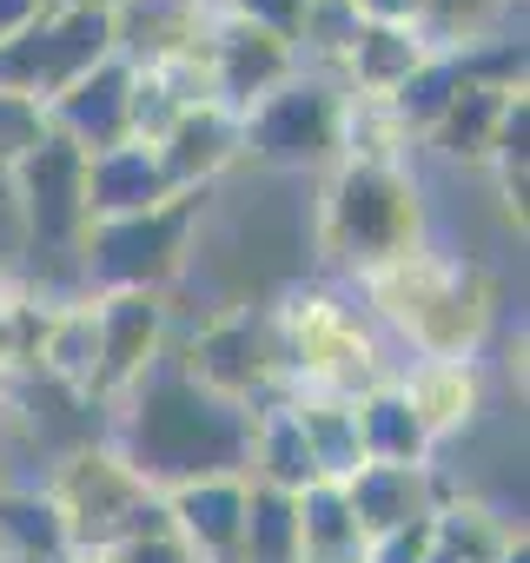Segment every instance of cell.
I'll list each match as a JSON object with an SVG mask.
<instances>
[{"label": "cell", "instance_id": "6da1fadb", "mask_svg": "<svg viewBox=\"0 0 530 563\" xmlns=\"http://www.w3.org/2000/svg\"><path fill=\"white\" fill-rule=\"evenodd\" d=\"M245 438L252 411L206 391L179 352L153 358L113 405H107V451L146 484V490H179L199 477H245Z\"/></svg>", "mask_w": 530, "mask_h": 563}, {"label": "cell", "instance_id": "7a4b0ae2", "mask_svg": "<svg viewBox=\"0 0 530 563\" xmlns=\"http://www.w3.org/2000/svg\"><path fill=\"white\" fill-rule=\"evenodd\" d=\"M365 292L372 319L391 325L418 358H451V365H477L490 325H497V292L484 265H471L464 252L444 245H411L398 258H385L378 272L352 278Z\"/></svg>", "mask_w": 530, "mask_h": 563}, {"label": "cell", "instance_id": "3957f363", "mask_svg": "<svg viewBox=\"0 0 530 563\" xmlns=\"http://www.w3.org/2000/svg\"><path fill=\"white\" fill-rule=\"evenodd\" d=\"M319 245L345 278H365L385 258L424 245V186L411 166L345 153L319 186Z\"/></svg>", "mask_w": 530, "mask_h": 563}, {"label": "cell", "instance_id": "277c9868", "mask_svg": "<svg viewBox=\"0 0 530 563\" xmlns=\"http://www.w3.org/2000/svg\"><path fill=\"white\" fill-rule=\"evenodd\" d=\"M273 345H279V385L286 391H339L358 398L391 378V358L372 339V319L345 306L332 286H292L273 306Z\"/></svg>", "mask_w": 530, "mask_h": 563}, {"label": "cell", "instance_id": "5b68a950", "mask_svg": "<svg viewBox=\"0 0 530 563\" xmlns=\"http://www.w3.org/2000/svg\"><path fill=\"white\" fill-rule=\"evenodd\" d=\"M212 192H173L146 212L126 219H93L80 239V292L87 299H113V292H173L186 265H192V239L206 219Z\"/></svg>", "mask_w": 530, "mask_h": 563}, {"label": "cell", "instance_id": "8992f818", "mask_svg": "<svg viewBox=\"0 0 530 563\" xmlns=\"http://www.w3.org/2000/svg\"><path fill=\"white\" fill-rule=\"evenodd\" d=\"M345 120H352V93L332 74L299 67L279 93H265L239 120V159L265 173H332L345 159Z\"/></svg>", "mask_w": 530, "mask_h": 563}, {"label": "cell", "instance_id": "52a82bcc", "mask_svg": "<svg viewBox=\"0 0 530 563\" xmlns=\"http://www.w3.org/2000/svg\"><path fill=\"white\" fill-rule=\"evenodd\" d=\"M47 497H54V510H60V523H67L74 563L107 556L113 543H126V537H140V530H153V523H166L159 490H146L100 438L74 444V451L54 464Z\"/></svg>", "mask_w": 530, "mask_h": 563}, {"label": "cell", "instance_id": "ba28073f", "mask_svg": "<svg viewBox=\"0 0 530 563\" xmlns=\"http://www.w3.org/2000/svg\"><path fill=\"white\" fill-rule=\"evenodd\" d=\"M173 352L206 391L245 411L279 391V345H273V312L265 306H219L192 332H173Z\"/></svg>", "mask_w": 530, "mask_h": 563}, {"label": "cell", "instance_id": "9c48e42d", "mask_svg": "<svg viewBox=\"0 0 530 563\" xmlns=\"http://www.w3.org/2000/svg\"><path fill=\"white\" fill-rule=\"evenodd\" d=\"M100 60H113V21L47 0V14L34 27H21L14 41H0V93H27V100L47 107L54 93H67Z\"/></svg>", "mask_w": 530, "mask_h": 563}, {"label": "cell", "instance_id": "30bf717a", "mask_svg": "<svg viewBox=\"0 0 530 563\" xmlns=\"http://www.w3.org/2000/svg\"><path fill=\"white\" fill-rule=\"evenodd\" d=\"M166 352H173V299H159V292L93 299V378H87V405L107 411Z\"/></svg>", "mask_w": 530, "mask_h": 563}, {"label": "cell", "instance_id": "8fae6325", "mask_svg": "<svg viewBox=\"0 0 530 563\" xmlns=\"http://www.w3.org/2000/svg\"><path fill=\"white\" fill-rule=\"evenodd\" d=\"M199 74H206V93L212 107H225L232 120H245L265 93H279L292 74H299V54L273 34H258V27H239L212 8V27L199 41Z\"/></svg>", "mask_w": 530, "mask_h": 563}, {"label": "cell", "instance_id": "7c38bea8", "mask_svg": "<svg viewBox=\"0 0 530 563\" xmlns=\"http://www.w3.org/2000/svg\"><path fill=\"white\" fill-rule=\"evenodd\" d=\"M47 126H54L67 146H80L87 159L107 153V146H126V140H133V67L113 54V60H100L93 74H80L67 93L47 100Z\"/></svg>", "mask_w": 530, "mask_h": 563}, {"label": "cell", "instance_id": "4fadbf2b", "mask_svg": "<svg viewBox=\"0 0 530 563\" xmlns=\"http://www.w3.org/2000/svg\"><path fill=\"white\" fill-rule=\"evenodd\" d=\"M212 27V0H133L113 14V54L126 67H173L192 60Z\"/></svg>", "mask_w": 530, "mask_h": 563}, {"label": "cell", "instance_id": "5bb4252c", "mask_svg": "<svg viewBox=\"0 0 530 563\" xmlns=\"http://www.w3.org/2000/svg\"><path fill=\"white\" fill-rule=\"evenodd\" d=\"M153 153H159L173 192H212L219 173L239 166V120H232L225 107L199 100V107H186V113L166 126V140H159Z\"/></svg>", "mask_w": 530, "mask_h": 563}, {"label": "cell", "instance_id": "9a60e30c", "mask_svg": "<svg viewBox=\"0 0 530 563\" xmlns=\"http://www.w3.org/2000/svg\"><path fill=\"white\" fill-rule=\"evenodd\" d=\"M245 477H199V484H179L166 490V523L173 537L192 550V563H232L239 550V523H245Z\"/></svg>", "mask_w": 530, "mask_h": 563}, {"label": "cell", "instance_id": "2e32d148", "mask_svg": "<svg viewBox=\"0 0 530 563\" xmlns=\"http://www.w3.org/2000/svg\"><path fill=\"white\" fill-rule=\"evenodd\" d=\"M345 504H352V517H358V530L372 543V537H385L398 523L431 517L444 504V490H438L431 464H358L345 477Z\"/></svg>", "mask_w": 530, "mask_h": 563}, {"label": "cell", "instance_id": "e0dca14e", "mask_svg": "<svg viewBox=\"0 0 530 563\" xmlns=\"http://www.w3.org/2000/svg\"><path fill=\"white\" fill-rule=\"evenodd\" d=\"M245 484H265V490H286L299 497L312 477V457H306V438H299V418H292V398L286 385L273 398L252 405V438H245Z\"/></svg>", "mask_w": 530, "mask_h": 563}, {"label": "cell", "instance_id": "ac0fdd59", "mask_svg": "<svg viewBox=\"0 0 530 563\" xmlns=\"http://www.w3.org/2000/svg\"><path fill=\"white\" fill-rule=\"evenodd\" d=\"M159 199H173V186H166V166L153 146L126 140V146H107L87 159V219H126Z\"/></svg>", "mask_w": 530, "mask_h": 563}, {"label": "cell", "instance_id": "d6986e66", "mask_svg": "<svg viewBox=\"0 0 530 563\" xmlns=\"http://www.w3.org/2000/svg\"><path fill=\"white\" fill-rule=\"evenodd\" d=\"M398 391H405L411 418L424 424L431 451H438L444 438H457V431L477 418V405H484L477 365H451V358H411V372L398 378Z\"/></svg>", "mask_w": 530, "mask_h": 563}, {"label": "cell", "instance_id": "ffe728a7", "mask_svg": "<svg viewBox=\"0 0 530 563\" xmlns=\"http://www.w3.org/2000/svg\"><path fill=\"white\" fill-rule=\"evenodd\" d=\"M424 41H418V27H358V41H352V54H345V67H339V87L352 93V100H365V107H385L418 67H424Z\"/></svg>", "mask_w": 530, "mask_h": 563}, {"label": "cell", "instance_id": "44dd1931", "mask_svg": "<svg viewBox=\"0 0 530 563\" xmlns=\"http://www.w3.org/2000/svg\"><path fill=\"white\" fill-rule=\"evenodd\" d=\"M286 398H292V418H299V438H306L312 477H319V484H345V477L365 464L352 398H339V391H286Z\"/></svg>", "mask_w": 530, "mask_h": 563}, {"label": "cell", "instance_id": "7402d4cb", "mask_svg": "<svg viewBox=\"0 0 530 563\" xmlns=\"http://www.w3.org/2000/svg\"><path fill=\"white\" fill-rule=\"evenodd\" d=\"M352 418H358V451H365V464H431V438H424V424L411 418L398 378L358 391V398H352Z\"/></svg>", "mask_w": 530, "mask_h": 563}, {"label": "cell", "instance_id": "603a6c76", "mask_svg": "<svg viewBox=\"0 0 530 563\" xmlns=\"http://www.w3.org/2000/svg\"><path fill=\"white\" fill-rule=\"evenodd\" d=\"M0 556L14 563H74L67 523L47 497V484H8L0 490Z\"/></svg>", "mask_w": 530, "mask_h": 563}, {"label": "cell", "instance_id": "cb8c5ba5", "mask_svg": "<svg viewBox=\"0 0 530 563\" xmlns=\"http://www.w3.org/2000/svg\"><path fill=\"white\" fill-rule=\"evenodd\" d=\"M510 93H523V87H464L438 113V126L424 133V146L444 153L451 166H490V146H497V126H504Z\"/></svg>", "mask_w": 530, "mask_h": 563}, {"label": "cell", "instance_id": "d4e9b609", "mask_svg": "<svg viewBox=\"0 0 530 563\" xmlns=\"http://www.w3.org/2000/svg\"><path fill=\"white\" fill-rule=\"evenodd\" d=\"M517 530H523V523L497 517L490 504L444 497V504L431 510V550H424V563H497Z\"/></svg>", "mask_w": 530, "mask_h": 563}, {"label": "cell", "instance_id": "484cf974", "mask_svg": "<svg viewBox=\"0 0 530 563\" xmlns=\"http://www.w3.org/2000/svg\"><path fill=\"white\" fill-rule=\"evenodd\" d=\"M299 510V563H365V530L345 504V484H306Z\"/></svg>", "mask_w": 530, "mask_h": 563}, {"label": "cell", "instance_id": "4316f807", "mask_svg": "<svg viewBox=\"0 0 530 563\" xmlns=\"http://www.w3.org/2000/svg\"><path fill=\"white\" fill-rule=\"evenodd\" d=\"M517 14H523V0H418V41L431 54H457V47L510 34Z\"/></svg>", "mask_w": 530, "mask_h": 563}, {"label": "cell", "instance_id": "83f0119b", "mask_svg": "<svg viewBox=\"0 0 530 563\" xmlns=\"http://www.w3.org/2000/svg\"><path fill=\"white\" fill-rule=\"evenodd\" d=\"M232 563H299V510L286 490H245V523H239V550Z\"/></svg>", "mask_w": 530, "mask_h": 563}, {"label": "cell", "instance_id": "f1b7e54d", "mask_svg": "<svg viewBox=\"0 0 530 563\" xmlns=\"http://www.w3.org/2000/svg\"><path fill=\"white\" fill-rule=\"evenodd\" d=\"M358 27H365V21L352 14V0H312L306 21H299V34H292L299 67H312V74H332V80H339V67H345V54H352Z\"/></svg>", "mask_w": 530, "mask_h": 563}, {"label": "cell", "instance_id": "f546056e", "mask_svg": "<svg viewBox=\"0 0 530 563\" xmlns=\"http://www.w3.org/2000/svg\"><path fill=\"white\" fill-rule=\"evenodd\" d=\"M47 133H54V126H47V107H41V100H27V93H0V179H8Z\"/></svg>", "mask_w": 530, "mask_h": 563}, {"label": "cell", "instance_id": "4dcf8cb0", "mask_svg": "<svg viewBox=\"0 0 530 563\" xmlns=\"http://www.w3.org/2000/svg\"><path fill=\"white\" fill-rule=\"evenodd\" d=\"M212 8L225 21H239V27H258V34H273V41L292 47V34H299V21H306L312 0H212Z\"/></svg>", "mask_w": 530, "mask_h": 563}, {"label": "cell", "instance_id": "1f68e13d", "mask_svg": "<svg viewBox=\"0 0 530 563\" xmlns=\"http://www.w3.org/2000/svg\"><path fill=\"white\" fill-rule=\"evenodd\" d=\"M93 563H192V550L173 537V523H153V530H140V537H126V543H113L107 556H93Z\"/></svg>", "mask_w": 530, "mask_h": 563}, {"label": "cell", "instance_id": "d6a6232c", "mask_svg": "<svg viewBox=\"0 0 530 563\" xmlns=\"http://www.w3.org/2000/svg\"><path fill=\"white\" fill-rule=\"evenodd\" d=\"M424 550H431V517L372 537V543H365V563H424Z\"/></svg>", "mask_w": 530, "mask_h": 563}, {"label": "cell", "instance_id": "836d02e7", "mask_svg": "<svg viewBox=\"0 0 530 563\" xmlns=\"http://www.w3.org/2000/svg\"><path fill=\"white\" fill-rule=\"evenodd\" d=\"M365 27H418V0H352Z\"/></svg>", "mask_w": 530, "mask_h": 563}, {"label": "cell", "instance_id": "e575fe53", "mask_svg": "<svg viewBox=\"0 0 530 563\" xmlns=\"http://www.w3.org/2000/svg\"><path fill=\"white\" fill-rule=\"evenodd\" d=\"M21 272V232H14V206H8V186H0V286Z\"/></svg>", "mask_w": 530, "mask_h": 563}, {"label": "cell", "instance_id": "d590c367", "mask_svg": "<svg viewBox=\"0 0 530 563\" xmlns=\"http://www.w3.org/2000/svg\"><path fill=\"white\" fill-rule=\"evenodd\" d=\"M47 14V0H0V41H14L21 27H34Z\"/></svg>", "mask_w": 530, "mask_h": 563}, {"label": "cell", "instance_id": "8d00e7d4", "mask_svg": "<svg viewBox=\"0 0 530 563\" xmlns=\"http://www.w3.org/2000/svg\"><path fill=\"white\" fill-rule=\"evenodd\" d=\"M60 8H87V14H107L113 21L120 8H133V0H60Z\"/></svg>", "mask_w": 530, "mask_h": 563}, {"label": "cell", "instance_id": "74e56055", "mask_svg": "<svg viewBox=\"0 0 530 563\" xmlns=\"http://www.w3.org/2000/svg\"><path fill=\"white\" fill-rule=\"evenodd\" d=\"M497 563H530V537H523V530H517V537H510V543H504V556H497Z\"/></svg>", "mask_w": 530, "mask_h": 563}, {"label": "cell", "instance_id": "f35d334b", "mask_svg": "<svg viewBox=\"0 0 530 563\" xmlns=\"http://www.w3.org/2000/svg\"><path fill=\"white\" fill-rule=\"evenodd\" d=\"M8 484H14V477H8V444H0V490H8Z\"/></svg>", "mask_w": 530, "mask_h": 563}, {"label": "cell", "instance_id": "ab89813d", "mask_svg": "<svg viewBox=\"0 0 530 563\" xmlns=\"http://www.w3.org/2000/svg\"><path fill=\"white\" fill-rule=\"evenodd\" d=\"M0 398H8V391H0Z\"/></svg>", "mask_w": 530, "mask_h": 563}, {"label": "cell", "instance_id": "60d3db41", "mask_svg": "<svg viewBox=\"0 0 530 563\" xmlns=\"http://www.w3.org/2000/svg\"><path fill=\"white\" fill-rule=\"evenodd\" d=\"M87 563H93V556H87Z\"/></svg>", "mask_w": 530, "mask_h": 563}]
</instances>
